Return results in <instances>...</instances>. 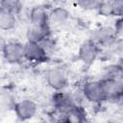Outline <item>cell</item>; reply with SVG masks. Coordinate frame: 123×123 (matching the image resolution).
<instances>
[{
	"mask_svg": "<svg viewBox=\"0 0 123 123\" xmlns=\"http://www.w3.org/2000/svg\"><path fill=\"white\" fill-rule=\"evenodd\" d=\"M0 8L2 10H6L12 12L16 14V12L20 9V3L18 1H11V0H3L0 2Z\"/></svg>",
	"mask_w": 123,
	"mask_h": 123,
	"instance_id": "obj_16",
	"label": "cell"
},
{
	"mask_svg": "<svg viewBox=\"0 0 123 123\" xmlns=\"http://www.w3.org/2000/svg\"><path fill=\"white\" fill-rule=\"evenodd\" d=\"M3 59L8 63H18L24 56V44L18 41H9L2 47Z\"/></svg>",
	"mask_w": 123,
	"mask_h": 123,
	"instance_id": "obj_2",
	"label": "cell"
},
{
	"mask_svg": "<svg viewBox=\"0 0 123 123\" xmlns=\"http://www.w3.org/2000/svg\"><path fill=\"white\" fill-rule=\"evenodd\" d=\"M111 50L115 55H123V38L116 37L111 44L109 45Z\"/></svg>",
	"mask_w": 123,
	"mask_h": 123,
	"instance_id": "obj_17",
	"label": "cell"
},
{
	"mask_svg": "<svg viewBox=\"0 0 123 123\" xmlns=\"http://www.w3.org/2000/svg\"><path fill=\"white\" fill-rule=\"evenodd\" d=\"M15 25H16L15 13L1 9L0 10V29L3 31H10L13 29Z\"/></svg>",
	"mask_w": 123,
	"mask_h": 123,
	"instance_id": "obj_15",
	"label": "cell"
},
{
	"mask_svg": "<svg viewBox=\"0 0 123 123\" xmlns=\"http://www.w3.org/2000/svg\"><path fill=\"white\" fill-rule=\"evenodd\" d=\"M117 17H123V1L119 2V8H118Z\"/></svg>",
	"mask_w": 123,
	"mask_h": 123,
	"instance_id": "obj_20",
	"label": "cell"
},
{
	"mask_svg": "<svg viewBox=\"0 0 123 123\" xmlns=\"http://www.w3.org/2000/svg\"><path fill=\"white\" fill-rule=\"evenodd\" d=\"M105 94L107 99L109 98H118L123 95V82L113 79L108 78L104 81H101Z\"/></svg>",
	"mask_w": 123,
	"mask_h": 123,
	"instance_id": "obj_9",
	"label": "cell"
},
{
	"mask_svg": "<svg viewBox=\"0 0 123 123\" xmlns=\"http://www.w3.org/2000/svg\"><path fill=\"white\" fill-rule=\"evenodd\" d=\"M116 34L114 28L111 26H102L94 31L92 40H94L98 45H110L116 38Z\"/></svg>",
	"mask_w": 123,
	"mask_h": 123,
	"instance_id": "obj_8",
	"label": "cell"
},
{
	"mask_svg": "<svg viewBox=\"0 0 123 123\" xmlns=\"http://www.w3.org/2000/svg\"><path fill=\"white\" fill-rule=\"evenodd\" d=\"M53 104L58 110L62 111V112L66 111L69 108L76 105V104H74V102L72 101V99L69 95H67L62 91H58L53 95Z\"/></svg>",
	"mask_w": 123,
	"mask_h": 123,
	"instance_id": "obj_14",
	"label": "cell"
},
{
	"mask_svg": "<svg viewBox=\"0 0 123 123\" xmlns=\"http://www.w3.org/2000/svg\"><path fill=\"white\" fill-rule=\"evenodd\" d=\"M119 8V2H111V1H100L97 7V12L99 15L104 17L117 16Z\"/></svg>",
	"mask_w": 123,
	"mask_h": 123,
	"instance_id": "obj_13",
	"label": "cell"
},
{
	"mask_svg": "<svg viewBox=\"0 0 123 123\" xmlns=\"http://www.w3.org/2000/svg\"><path fill=\"white\" fill-rule=\"evenodd\" d=\"M30 21H31V24L49 26V23H50L49 12L43 6H40V5L35 6L30 12Z\"/></svg>",
	"mask_w": 123,
	"mask_h": 123,
	"instance_id": "obj_11",
	"label": "cell"
},
{
	"mask_svg": "<svg viewBox=\"0 0 123 123\" xmlns=\"http://www.w3.org/2000/svg\"><path fill=\"white\" fill-rule=\"evenodd\" d=\"M50 22L55 25L62 26L65 24L70 18V12L64 7H55L50 12Z\"/></svg>",
	"mask_w": 123,
	"mask_h": 123,
	"instance_id": "obj_12",
	"label": "cell"
},
{
	"mask_svg": "<svg viewBox=\"0 0 123 123\" xmlns=\"http://www.w3.org/2000/svg\"><path fill=\"white\" fill-rule=\"evenodd\" d=\"M13 111L20 121H28L36 115L37 106L31 99H22L14 104Z\"/></svg>",
	"mask_w": 123,
	"mask_h": 123,
	"instance_id": "obj_5",
	"label": "cell"
},
{
	"mask_svg": "<svg viewBox=\"0 0 123 123\" xmlns=\"http://www.w3.org/2000/svg\"><path fill=\"white\" fill-rule=\"evenodd\" d=\"M99 52V45L91 38H88L80 45L78 50V60L82 62L86 67H89L96 61Z\"/></svg>",
	"mask_w": 123,
	"mask_h": 123,
	"instance_id": "obj_1",
	"label": "cell"
},
{
	"mask_svg": "<svg viewBox=\"0 0 123 123\" xmlns=\"http://www.w3.org/2000/svg\"><path fill=\"white\" fill-rule=\"evenodd\" d=\"M81 9L89 11V10H97L99 5V1H92V0H82L76 3Z\"/></svg>",
	"mask_w": 123,
	"mask_h": 123,
	"instance_id": "obj_18",
	"label": "cell"
},
{
	"mask_svg": "<svg viewBox=\"0 0 123 123\" xmlns=\"http://www.w3.org/2000/svg\"><path fill=\"white\" fill-rule=\"evenodd\" d=\"M122 76H123V69H122Z\"/></svg>",
	"mask_w": 123,
	"mask_h": 123,
	"instance_id": "obj_21",
	"label": "cell"
},
{
	"mask_svg": "<svg viewBox=\"0 0 123 123\" xmlns=\"http://www.w3.org/2000/svg\"><path fill=\"white\" fill-rule=\"evenodd\" d=\"M86 112L81 106L74 105L63 112V123H86Z\"/></svg>",
	"mask_w": 123,
	"mask_h": 123,
	"instance_id": "obj_10",
	"label": "cell"
},
{
	"mask_svg": "<svg viewBox=\"0 0 123 123\" xmlns=\"http://www.w3.org/2000/svg\"><path fill=\"white\" fill-rule=\"evenodd\" d=\"M24 56L25 60L35 63H44L49 61L48 53L39 43H33L29 41L24 43Z\"/></svg>",
	"mask_w": 123,
	"mask_h": 123,
	"instance_id": "obj_3",
	"label": "cell"
},
{
	"mask_svg": "<svg viewBox=\"0 0 123 123\" xmlns=\"http://www.w3.org/2000/svg\"><path fill=\"white\" fill-rule=\"evenodd\" d=\"M46 82L50 87L61 91L67 86V78L64 72L60 68H50L46 72Z\"/></svg>",
	"mask_w": 123,
	"mask_h": 123,
	"instance_id": "obj_6",
	"label": "cell"
},
{
	"mask_svg": "<svg viewBox=\"0 0 123 123\" xmlns=\"http://www.w3.org/2000/svg\"><path fill=\"white\" fill-rule=\"evenodd\" d=\"M83 94L91 103H101L107 99L101 81H88L83 86Z\"/></svg>",
	"mask_w": 123,
	"mask_h": 123,
	"instance_id": "obj_4",
	"label": "cell"
},
{
	"mask_svg": "<svg viewBox=\"0 0 123 123\" xmlns=\"http://www.w3.org/2000/svg\"><path fill=\"white\" fill-rule=\"evenodd\" d=\"M113 28H114L116 37L123 38V17H117Z\"/></svg>",
	"mask_w": 123,
	"mask_h": 123,
	"instance_id": "obj_19",
	"label": "cell"
},
{
	"mask_svg": "<svg viewBox=\"0 0 123 123\" xmlns=\"http://www.w3.org/2000/svg\"><path fill=\"white\" fill-rule=\"evenodd\" d=\"M50 34L49 26H42L37 24H30L26 31L27 41L33 43H41L43 42Z\"/></svg>",
	"mask_w": 123,
	"mask_h": 123,
	"instance_id": "obj_7",
	"label": "cell"
}]
</instances>
